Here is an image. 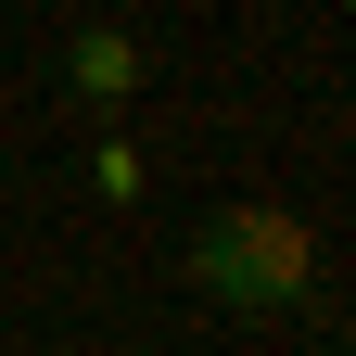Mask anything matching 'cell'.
Masks as SVG:
<instances>
[{
	"mask_svg": "<svg viewBox=\"0 0 356 356\" xmlns=\"http://www.w3.org/2000/svg\"><path fill=\"white\" fill-rule=\"evenodd\" d=\"M191 280H204L216 305L280 318V305L318 293V242H305V216H280V204H229V216L191 229Z\"/></svg>",
	"mask_w": 356,
	"mask_h": 356,
	"instance_id": "obj_1",
	"label": "cell"
},
{
	"mask_svg": "<svg viewBox=\"0 0 356 356\" xmlns=\"http://www.w3.org/2000/svg\"><path fill=\"white\" fill-rule=\"evenodd\" d=\"M64 76L89 89V102H127V89H140V38H115V26H76V38H64Z\"/></svg>",
	"mask_w": 356,
	"mask_h": 356,
	"instance_id": "obj_2",
	"label": "cell"
}]
</instances>
